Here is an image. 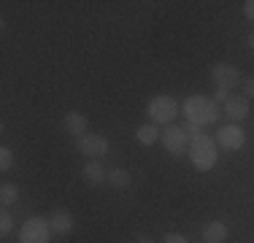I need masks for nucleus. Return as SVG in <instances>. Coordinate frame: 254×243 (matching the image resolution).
Instances as JSON below:
<instances>
[{"mask_svg": "<svg viewBox=\"0 0 254 243\" xmlns=\"http://www.w3.org/2000/svg\"><path fill=\"white\" fill-rule=\"evenodd\" d=\"M108 186H114V189H127L130 186V173L122 168H114V170H108V181H106Z\"/></svg>", "mask_w": 254, "mask_h": 243, "instance_id": "nucleus-15", "label": "nucleus"}, {"mask_svg": "<svg viewBox=\"0 0 254 243\" xmlns=\"http://www.w3.org/2000/svg\"><path fill=\"white\" fill-rule=\"evenodd\" d=\"M160 135H162V132L157 130V124H152V122H149V124H141L135 130V141L141 146H154L157 141H160Z\"/></svg>", "mask_w": 254, "mask_h": 243, "instance_id": "nucleus-14", "label": "nucleus"}, {"mask_svg": "<svg viewBox=\"0 0 254 243\" xmlns=\"http://www.w3.org/2000/svg\"><path fill=\"white\" fill-rule=\"evenodd\" d=\"M11 230H14V216L8 214V208H3V211H0V235L8 238Z\"/></svg>", "mask_w": 254, "mask_h": 243, "instance_id": "nucleus-17", "label": "nucleus"}, {"mask_svg": "<svg viewBox=\"0 0 254 243\" xmlns=\"http://www.w3.org/2000/svg\"><path fill=\"white\" fill-rule=\"evenodd\" d=\"M179 100L171 95H154L152 100L146 103V114L152 119V124H173V119L179 117Z\"/></svg>", "mask_w": 254, "mask_h": 243, "instance_id": "nucleus-3", "label": "nucleus"}, {"mask_svg": "<svg viewBox=\"0 0 254 243\" xmlns=\"http://www.w3.org/2000/svg\"><path fill=\"white\" fill-rule=\"evenodd\" d=\"M11 168H14V151H11L8 146H3V149H0V170L8 173Z\"/></svg>", "mask_w": 254, "mask_h": 243, "instance_id": "nucleus-18", "label": "nucleus"}, {"mask_svg": "<svg viewBox=\"0 0 254 243\" xmlns=\"http://www.w3.org/2000/svg\"><path fill=\"white\" fill-rule=\"evenodd\" d=\"M190 162L195 170H200V173H208V170L216 168V162H219V146L211 135H195L190 141Z\"/></svg>", "mask_w": 254, "mask_h": 243, "instance_id": "nucleus-2", "label": "nucleus"}, {"mask_svg": "<svg viewBox=\"0 0 254 243\" xmlns=\"http://www.w3.org/2000/svg\"><path fill=\"white\" fill-rule=\"evenodd\" d=\"M63 127L76 138V141H78L81 135H87V132H89V122H87V117H84V114H78V111H68V114H65V117H63Z\"/></svg>", "mask_w": 254, "mask_h": 243, "instance_id": "nucleus-11", "label": "nucleus"}, {"mask_svg": "<svg viewBox=\"0 0 254 243\" xmlns=\"http://www.w3.org/2000/svg\"><path fill=\"white\" fill-rule=\"evenodd\" d=\"M181 130H184V132H187V138H190V141H192V138H195V135H200V132H203V127L192 124V122H184V124H181Z\"/></svg>", "mask_w": 254, "mask_h": 243, "instance_id": "nucleus-19", "label": "nucleus"}, {"mask_svg": "<svg viewBox=\"0 0 254 243\" xmlns=\"http://www.w3.org/2000/svg\"><path fill=\"white\" fill-rule=\"evenodd\" d=\"M160 143L165 146V151L173 154V157H181V154L190 151V138H187L184 130H181V124H168L165 130H162V135H160Z\"/></svg>", "mask_w": 254, "mask_h": 243, "instance_id": "nucleus-6", "label": "nucleus"}, {"mask_svg": "<svg viewBox=\"0 0 254 243\" xmlns=\"http://www.w3.org/2000/svg\"><path fill=\"white\" fill-rule=\"evenodd\" d=\"M211 81H214L216 89H235L238 84H244V78H241V70L235 68V65L230 62H216L214 68H211Z\"/></svg>", "mask_w": 254, "mask_h": 243, "instance_id": "nucleus-7", "label": "nucleus"}, {"mask_svg": "<svg viewBox=\"0 0 254 243\" xmlns=\"http://www.w3.org/2000/svg\"><path fill=\"white\" fill-rule=\"evenodd\" d=\"M52 224L44 216H30L19 230V243H49L52 238Z\"/></svg>", "mask_w": 254, "mask_h": 243, "instance_id": "nucleus-4", "label": "nucleus"}, {"mask_svg": "<svg viewBox=\"0 0 254 243\" xmlns=\"http://www.w3.org/2000/svg\"><path fill=\"white\" fill-rule=\"evenodd\" d=\"M214 141H216V146H219L222 151H230V154H233V151H241L246 146V132H244L241 124H233V122H230V124L216 130Z\"/></svg>", "mask_w": 254, "mask_h": 243, "instance_id": "nucleus-5", "label": "nucleus"}, {"mask_svg": "<svg viewBox=\"0 0 254 243\" xmlns=\"http://www.w3.org/2000/svg\"><path fill=\"white\" fill-rule=\"evenodd\" d=\"M138 243H154V241H149V238H141V241H138Z\"/></svg>", "mask_w": 254, "mask_h": 243, "instance_id": "nucleus-25", "label": "nucleus"}, {"mask_svg": "<svg viewBox=\"0 0 254 243\" xmlns=\"http://www.w3.org/2000/svg\"><path fill=\"white\" fill-rule=\"evenodd\" d=\"M225 114L230 117L233 124H238V122H244L246 117L252 114V103L246 95H230L227 103H225Z\"/></svg>", "mask_w": 254, "mask_h": 243, "instance_id": "nucleus-9", "label": "nucleus"}, {"mask_svg": "<svg viewBox=\"0 0 254 243\" xmlns=\"http://www.w3.org/2000/svg\"><path fill=\"white\" fill-rule=\"evenodd\" d=\"M162 243H190V241H187L181 233H168V235H165V241H162Z\"/></svg>", "mask_w": 254, "mask_h": 243, "instance_id": "nucleus-20", "label": "nucleus"}, {"mask_svg": "<svg viewBox=\"0 0 254 243\" xmlns=\"http://www.w3.org/2000/svg\"><path fill=\"white\" fill-rule=\"evenodd\" d=\"M244 92H246V97H249V100L254 97V78H246V81H244Z\"/></svg>", "mask_w": 254, "mask_h": 243, "instance_id": "nucleus-23", "label": "nucleus"}, {"mask_svg": "<svg viewBox=\"0 0 254 243\" xmlns=\"http://www.w3.org/2000/svg\"><path fill=\"white\" fill-rule=\"evenodd\" d=\"M16 197H19V186L14 181H3V186H0V203H3V208L14 205Z\"/></svg>", "mask_w": 254, "mask_h": 243, "instance_id": "nucleus-16", "label": "nucleus"}, {"mask_svg": "<svg viewBox=\"0 0 254 243\" xmlns=\"http://www.w3.org/2000/svg\"><path fill=\"white\" fill-rule=\"evenodd\" d=\"M76 149L81 151L84 157H89V160H98V157L108 154V138L98 135V132H87V135H81L76 141Z\"/></svg>", "mask_w": 254, "mask_h": 243, "instance_id": "nucleus-8", "label": "nucleus"}, {"mask_svg": "<svg viewBox=\"0 0 254 243\" xmlns=\"http://www.w3.org/2000/svg\"><path fill=\"white\" fill-rule=\"evenodd\" d=\"M227 235H230V227L222 219H214L203 227V243H225Z\"/></svg>", "mask_w": 254, "mask_h": 243, "instance_id": "nucleus-12", "label": "nucleus"}, {"mask_svg": "<svg viewBox=\"0 0 254 243\" xmlns=\"http://www.w3.org/2000/svg\"><path fill=\"white\" fill-rule=\"evenodd\" d=\"M249 49H252V52H254V33L249 35Z\"/></svg>", "mask_w": 254, "mask_h": 243, "instance_id": "nucleus-24", "label": "nucleus"}, {"mask_svg": "<svg viewBox=\"0 0 254 243\" xmlns=\"http://www.w3.org/2000/svg\"><path fill=\"white\" fill-rule=\"evenodd\" d=\"M49 224H52V233H54V235H68L70 230H73V216H70V211L57 208V211L49 216Z\"/></svg>", "mask_w": 254, "mask_h": 243, "instance_id": "nucleus-13", "label": "nucleus"}, {"mask_svg": "<svg viewBox=\"0 0 254 243\" xmlns=\"http://www.w3.org/2000/svg\"><path fill=\"white\" fill-rule=\"evenodd\" d=\"M181 114L187 117V122H192V124H197V127L214 124V122L222 117L219 106H216L211 97H205V95H192V97H187V100L181 103Z\"/></svg>", "mask_w": 254, "mask_h": 243, "instance_id": "nucleus-1", "label": "nucleus"}, {"mask_svg": "<svg viewBox=\"0 0 254 243\" xmlns=\"http://www.w3.org/2000/svg\"><path fill=\"white\" fill-rule=\"evenodd\" d=\"M81 176H84V181H87L89 186H103L108 181V170L103 168L100 160H87V162H84Z\"/></svg>", "mask_w": 254, "mask_h": 243, "instance_id": "nucleus-10", "label": "nucleus"}, {"mask_svg": "<svg viewBox=\"0 0 254 243\" xmlns=\"http://www.w3.org/2000/svg\"><path fill=\"white\" fill-rule=\"evenodd\" d=\"M244 16L249 22H254V0H246V3H244Z\"/></svg>", "mask_w": 254, "mask_h": 243, "instance_id": "nucleus-21", "label": "nucleus"}, {"mask_svg": "<svg viewBox=\"0 0 254 243\" xmlns=\"http://www.w3.org/2000/svg\"><path fill=\"white\" fill-rule=\"evenodd\" d=\"M227 97H230V92H227V89H216V95H214V103H216V106H219V103L225 106V103H227Z\"/></svg>", "mask_w": 254, "mask_h": 243, "instance_id": "nucleus-22", "label": "nucleus"}]
</instances>
